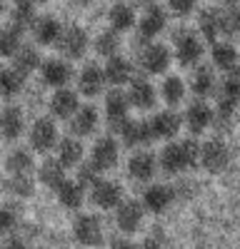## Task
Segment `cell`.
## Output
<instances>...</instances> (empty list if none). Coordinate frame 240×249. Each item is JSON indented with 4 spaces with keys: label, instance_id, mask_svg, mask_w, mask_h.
<instances>
[{
    "label": "cell",
    "instance_id": "cell-1",
    "mask_svg": "<svg viewBox=\"0 0 240 249\" xmlns=\"http://www.w3.org/2000/svg\"><path fill=\"white\" fill-rule=\"evenodd\" d=\"M200 160V144L193 140H183V142H173L160 152V167L168 175H178L188 167H195Z\"/></svg>",
    "mask_w": 240,
    "mask_h": 249
},
{
    "label": "cell",
    "instance_id": "cell-2",
    "mask_svg": "<svg viewBox=\"0 0 240 249\" xmlns=\"http://www.w3.org/2000/svg\"><path fill=\"white\" fill-rule=\"evenodd\" d=\"M175 57L180 60V65H195L203 57V43L195 33H178L175 35Z\"/></svg>",
    "mask_w": 240,
    "mask_h": 249
},
{
    "label": "cell",
    "instance_id": "cell-3",
    "mask_svg": "<svg viewBox=\"0 0 240 249\" xmlns=\"http://www.w3.org/2000/svg\"><path fill=\"white\" fill-rule=\"evenodd\" d=\"M55 48H60V53H63L65 57H70V60L83 57L85 50H88V35H85V30L73 25V28L60 33V40L55 43Z\"/></svg>",
    "mask_w": 240,
    "mask_h": 249
},
{
    "label": "cell",
    "instance_id": "cell-4",
    "mask_svg": "<svg viewBox=\"0 0 240 249\" xmlns=\"http://www.w3.org/2000/svg\"><path fill=\"white\" fill-rule=\"evenodd\" d=\"M208 172H223L228 167V162H230V152L225 144H220V142H205L203 147H200V160H198Z\"/></svg>",
    "mask_w": 240,
    "mask_h": 249
},
{
    "label": "cell",
    "instance_id": "cell-5",
    "mask_svg": "<svg viewBox=\"0 0 240 249\" xmlns=\"http://www.w3.org/2000/svg\"><path fill=\"white\" fill-rule=\"evenodd\" d=\"M240 102V72H230L223 82H220V117H230L235 105Z\"/></svg>",
    "mask_w": 240,
    "mask_h": 249
},
{
    "label": "cell",
    "instance_id": "cell-6",
    "mask_svg": "<svg viewBox=\"0 0 240 249\" xmlns=\"http://www.w3.org/2000/svg\"><path fill=\"white\" fill-rule=\"evenodd\" d=\"M120 197H123V190L115 182H108V179H95L93 190H90V199L100 210H113V207H118Z\"/></svg>",
    "mask_w": 240,
    "mask_h": 249
},
{
    "label": "cell",
    "instance_id": "cell-7",
    "mask_svg": "<svg viewBox=\"0 0 240 249\" xmlns=\"http://www.w3.org/2000/svg\"><path fill=\"white\" fill-rule=\"evenodd\" d=\"M73 232H75V239L85 247H98L103 242V227H100V222L93 214L78 217L75 224H73Z\"/></svg>",
    "mask_w": 240,
    "mask_h": 249
},
{
    "label": "cell",
    "instance_id": "cell-8",
    "mask_svg": "<svg viewBox=\"0 0 240 249\" xmlns=\"http://www.w3.org/2000/svg\"><path fill=\"white\" fill-rule=\"evenodd\" d=\"M115 162H118V144H115V140L113 137L98 140L95 147H93V157H90L93 170L95 172L110 170V167H115Z\"/></svg>",
    "mask_w": 240,
    "mask_h": 249
},
{
    "label": "cell",
    "instance_id": "cell-9",
    "mask_svg": "<svg viewBox=\"0 0 240 249\" xmlns=\"http://www.w3.org/2000/svg\"><path fill=\"white\" fill-rule=\"evenodd\" d=\"M128 107H130V100L120 90H113L105 97V115H108V122H110L113 130L123 127V122L128 120Z\"/></svg>",
    "mask_w": 240,
    "mask_h": 249
},
{
    "label": "cell",
    "instance_id": "cell-10",
    "mask_svg": "<svg viewBox=\"0 0 240 249\" xmlns=\"http://www.w3.org/2000/svg\"><path fill=\"white\" fill-rule=\"evenodd\" d=\"M140 65L153 75L165 72L168 65H170V50L165 45H160V43H153L143 50V55H140Z\"/></svg>",
    "mask_w": 240,
    "mask_h": 249
},
{
    "label": "cell",
    "instance_id": "cell-11",
    "mask_svg": "<svg viewBox=\"0 0 240 249\" xmlns=\"http://www.w3.org/2000/svg\"><path fill=\"white\" fill-rule=\"evenodd\" d=\"M115 224L120 232H135L140 230V224H143V207L140 202H123L118 207V214H115Z\"/></svg>",
    "mask_w": 240,
    "mask_h": 249
},
{
    "label": "cell",
    "instance_id": "cell-12",
    "mask_svg": "<svg viewBox=\"0 0 240 249\" xmlns=\"http://www.w3.org/2000/svg\"><path fill=\"white\" fill-rule=\"evenodd\" d=\"M30 142L38 152H48L50 147H55L58 142V130L55 124L45 117H40L35 124H33V132H30Z\"/></svg>",
    "mask_w": 240,
    "mask_h": 249
},
{
    "label": "cell",
    "instance_id": "cell-13",
    "mask_svg": "<svg viewBox=\"0 0 240 249\" xmlns=\"http://www.w3.org/2000/svg\"><path fill=\"white\" fill-rule=\"evenodd\" d=\"M168 25V15H165V10L160 8V5H150L148 10H145V15L140 18V37H145V40H150V37H155V35H160L163 33V28Z\"/></svg>",
    "mask_w": 240,
    "mask_h": 249
},
{
    "label": "cell",
    "instance_id": "cell-14",
    "mask_svg": "<svg viewBox=\"0 0 240 249\" xmlns=\"http://www.w3.org/2000/svg\"><path fill=\"white\" fill-rule=\"evenodd\" d=\"M175 190L173 187H168V184H155V187H150V190L145 192V197H143V204L148 207L150 212H155V214H160V212H165L168 207L175 202Z\"/></svg>",
    "mask_w": 240,
    "mask_h": 249
},
{
    "label": "cell",
    "instance_id": "cell-15",
    "mask_svg": "<svg viewBox=\"0 0 240 249\" xmlns=\"http://www.w3.org/2000/svg\"><path fill=\"white\" fill-rule=\"evenodd\" d=\"M120 135H123V142L128 147H138V144H148L153 140L150 124L140 122V120H125L123 127H120Z\"/></svg>",
    "mask_w": 240,
    "mask_h": 249
},
{
    "label": "cell",
    "instance_id": "cell-16",
    "mask_svg": "<svg viewBox=\"0 0 240 249\" xmlns=\"http://www.w3.org/2000/svg\"><path fill=\"white\" fill-rule=\"evenodd\" d=\"M155 157L150 155V152H138V155H133L130 157V162H128V172H130V177L135 179V182H148V179H153V175H155Z\"/></svg>",
    "mask_w": 240,
    "mask_h": 249
},
{
    "label": "cell",
    "instance_id": "cell-17",
    "mask_svg": "<svg viewBox=\"0 0 240 249\" xmlns=\"http://www.w3.org/2000/svg\"><path fill=\"white\" fill-rule=\"evenodd\" d=\"M70 75H73V70H70L68 62H63V60H48L45 65H43V82H45V85H50V88L68 85Z\"/></svg>",
    "mask_w": 240,
    "mask_h": 249
},
{
    "label": "cell",
    "instance_id": "cell-18",
    "mask_svg": "<svg viewBox=\"0 0 240 249\" xmlns=\"http://www.w3.org/2000/svg\"><path fill=\"white\" fill-rule=\"evenodd\" d=\"M150 124V132H153V137H173V135H178V130H180V117L175 115V112H170V110H165V112H158L155 117H153V122H148Z\"/></svg>",
    "mask_w": 240,
    "mask_h": 249
},
{
    "label": "cell",
    "instance_id": "cell-19",
    "mask_svg": "<svg viewBox=\"0 0 240 249\" xmlns=\"http://www.w3.org/2000/svg\"><path fill=\"white\" fill-rule=\"evenodd\" d=\"M33 30H35V40L40 45H55L60 40V33H63V25L55 18H40L35 20Z\"/></svg>",
    "mask_w": 240,
    "mask_h": 249
},
{
    "label": "cell",
    "instance_id": "cell-20",
    "mask_svg": "<svg viewBox=\"0 0 240 249\" xmlns=\"http://www.w3.org/2000/svg\"><path fill=\"white\" fill-rule=\"evenodd\" d=\"M78 107H80L78 95L70 92V90H63V88H60L50 100V110H53L55 117H70V115L78 112Z\"/></svg>",
    "mask_w": 240,
    "mask_h": 249
},
{
    "label": "cell",
    "instance_id": "cell-21",
    "mask_svg": "<svg viewBox=\"0 0 240 249\" xmlns=\"http://www.w3.org/2000/svg\"><path fill=\"white\" fill-rule=\"evenodd\" d=\"M23 132V112L20 107H5L0 112V135L5 140H15Z\"/></svg>",
    "mask_w": 240,
    "mask_h": 249
},
{
    "label": "cell",
    "instance_id": "cell-22",
    "mask_svg": "<svg viewBox=\"0 0 240 249\" xmlns=\"http://www.w3.org/2000/svg\"><path fill=\"white\" fill-rule=\"evenodd\" d=\"M128 100L140 110H150L155 105V90H153V85L148 80H133Z\"/></svg>",
    "mask_w": 240,
    "mask_h": 249
},
{
    "label": "cell",
    "instance_id": "cell-23",
    "mask_svg": "<svg viewBox=\"0 0 240 249\" xmlns=\"http://www.w3.org/2000/svg\"><path fill=\"white\" fill-rule=\"evenodd\" d=\"M185 122H188V127L198 135V132H203L208 124L213 122V110L205 105V102H193V105L188 107Z\"/></svg>",
    "mask_w": 240,
    "mask_h": 249
},
{
    "label": "cell",
    "instance_id": "cell-24",
    "mask_svg": "<svg viewBox=\"0 0 240 249\" xmlns=\"http://www.w3.org/2000/svg\"><path fill=\"white\" fill-rule=\"evenodd\" d=\"M108 18H110V25H113L115 33H125V30H130L135 25V10L128 3H115L110 8Z\"/></svg>",
    "mask_w": 240,
    "mask_h": 249
},
{
    "label": "cell",
    "instance_id": "cell-25",
    "mask_svg": "<svg viewBox=\"0 0 240 249\" xmlns=\"http://www.w3.org/2000/svg\"><path fill=\"white\" fill-rule=\"evenodd\" d=\"M133 77V65L123 57H110V62L105 65V80L110 85H125Z\"/></svg>",
    "mask_w": 240,
    "mask_h": 249
},
{
    "label": "cell",
    "instance_id": "cell-26",
    "mask_svg": "<svg viewBox=\"0 0 240 249\" xmlns=\"http://www.w3.org/2000/svg\"><path fill=\"white\" fill-rule=\"evenodd\" d=\"M95 124H98V110L95 107H78L70 130H73V135L85 137V135H90L95 130Z\"/></svg>",
    "mask_w": 240,
    "mask_h": 249
},
{
    "label": "cell",
    "instance_id": "cell-27",
    "mask_svg": "<svg viewBox=\"0 0 240 249\" xmlns=\"http://www.w3.org/2000/svg\"><path fill=\"white\" fill-rule=\"evenodd\" d=\"M105 85V72L98 65H88L83 72H80V92L85 95H98Z\"/></svg>",
    "mask_w": 240,
    "mask_h": 249
},
{
    "label": "cell",
    "instance_id": "cell-28",
    "mask_svg": "<svg viewBox=\"0 0 240 249\" xmlns=\"http://www.w3.org/2000/svg\"><path fill=\"white\" fill-rule=\"evenodd\" d=\"M213 65L225 70V72H233L235 65H238V50L230 45V43H215L213 48Z\"/></svg>",
    "mask_w": 240,
    "mask_h": 249
},
{
    "label": "cell",
    "instance_id": "cell-29",
    "mask_svg": "<svg viewBox=\"0 0 240 249\" xmlns=\"http://www.w3.org/2000/svg\"><path fill=\"white\" fill-rule=\"evenodd\" d=\"M83 160V144L78 140H63L58 144V162L63 167H75Z\"/></svg>",
    "mask_w": 240,
    "mask_h": 249
},
{
    "label": "cell",
    "instance_id": "cell-30",
    "mask_svg": "<svg viewBox=\"0 0 240 249\" xmlns=\"http://www.w3.org/2000/svg\"><path fill=\"white\" fill-rule=\"evenodd\" d=\"M58 202L68 207V210H78L80 204H83V187H80L78 182H63L58 187Z\"/></svg>",
    "mask_w": 240,
    "mask_h": 249
},
{
    "label": "cell",
    "instance_id": "cell-31",
    "mask_svg": "<svg viewBox=\"0 0 240 249\" xmlns=\"http://www.w3.org/2000/svg\"><path fill=\"white\" fill-rule=\"evenodd\" d=\"M13 57H15V72H20V75H28L40 65V55L30 45H20V50Z\"/></svg>",
    "mask_w": 240,
    "mask_h": 249
},
{
    "label": "cell",
    "instance_id": "cell-32",
    "mask_svg": "<svg viewBox=\"0 0 240 249\" xmlns=\"http://www.w3.org/2000/svg\"><path fill=\"white\" fill-rule=\"evenodd\" d=\"M35 8H33V0H23V3H15V10H13V28L23 33L25 28L35 25Z\"/></svg>",
    "mask_w": 240,
    "mask_h": 249
},
{
    "label": "cell",
    "instance_id": "cell-33",
    "mask_svg": "<svg viewBox=\"0 0 240 249\" xmlns=\"http://www.w3.org/2000/svg\"><path fill=\"white\" fill-rule=\"evenodd\" d=\"M40 182L48 184V187H53V190H58V187L65 182V167H63L58 160L43 162V167H40Z\"/></svg>",
    "mask_w": 240,
    "mask_h": 249
},
{
    "label": "cell",
    "instance_id": "cell-34",
    "mask_svg": "<svg viewBox=\"0 0 240 249\" xmlns=\"http://www.w3.org/2000/svg\"><path fill=\"white\" fill-rule=\"evenodd\" d=\"M213 90H215V75H213V70L205 68V65H200L195 70V75H193V92L200 95V97H208Z\"/></svg>",
    "mask_w": 240,
    "mask_h": 249
},
{
    "label": "cell",
    "instance_id": "cell-35",
    "mask_svg": "<svg viewBox=\"0 0 240 249\" xmlns=\"http://www.w3.org/2000/svg\"><path fill=\"white\" fill-rule=\"evenodd\" d=\"M223 25H230V20H225L218 10H208V13L200 15V30L205 33L208 40H215V35L220 33V28H223Z\"/></svg>",
    "mask_w": 240,
    "mask_h": 249
},
{
    "label": "cell",
    "instance_id": "cell-36",
    "mask_svg": "<svg viewBox=\"0 0 240 249\" xmlns=\"http://www.w3.org/2000/svg\"><path fill=\"white\" fill-rule=\"evenodd\" d=\"M8 172L10 175H30L33 172V157L25 150H15L8 155Z\"/></svg>",
    "mask_w": 240,
    "mask_h": 249
},
{
    "label": "cell",
    "instance_id": "cell-37",
    "mask_svg": "<svg viewBox=\"0 0 240 249\" xmlns=\"http://www.w3.org/2000/svg\"><path fill=\"white\" fill-rule=\"evenodd\" d=\"M23 33L15 30V28H5V30H0V55L3 57H10L20 50V45H23Z\"/></svg>",
    "mask_w": 240,
    "mask_h": 249
},
{
    "label": "cell",
    "instance_id": "cell-38",
    "mask_svg": "<svg viewBox=\"0 0 240 249\" xmlns=\"http://www.w3.org/2000/svg\"><path fill=\"white\" fill-rule=\"evenodd\" d=\"M23 88V75L15 70H0V95L3 97H13Z\"/></svg>",
    "mask_w": 240,
    "mask_h": 249
},
{
    "label": "cell",
    "instance_id": "cell-39",
    "mask_svg": "<svg viewBox=\"0 0 240 249\" xmlns=\"http://www.w3.org/2000/svg\"><path fill=\"white\" fill-rule=\"evenodd\" d=\"M183 97H185V82L180 77H168L163 82V100L168 105H178Z\"/></svg>",
    "mask_w": 240,
    "mask_h": 249
},
{
    "label": "cell",
    "instance_id": "cell-40",
    "mask_svg": "<svg viewBox=\"0 0 240 249\" xmlns=\"http://www.w3.org/2000/svg\"><path fill=\"white\" fill-rule=\"evenodd\" d=\"M118 48H120V37H118V33H115V30L100 33V35H98V40H95V50H98L100 55H105V57H115Z\"/></svg>",
    "mask_w": 240,
    "mask_h": 249
},
{
    "label": "cell",
    "instance_id": "cell-41",
    "mask_svg": "<svg viewBox=\"0 0 240 249\" xmlns=\"http://www.w3.org/2000/svg\"><path fill=\"white\" fill-rule=\"evenodd\" d=\"M8 190L18 197H30L35 192V187H33V177L30 175H10L8 179Z\"/></svg>",
    "mask_w": 240,
    "mask_h": 249
},
{
    "label": "cell",
    "instance_id": "cell-42",
    "mask_svg": "<svg viewBox=\"0 0 240 249\" xmlns=\"http://www.w3.org/2000/svg\"><path fill=\"white\" fill-rule=\"evenodd\" d=\"M168 5H170V10L175 15L185 18V15H190L195 10V0H168Z\"/></svg>",
    "mask_w": 240,
    "mask_h": 249
},
{
    "label": "cell",
    "instance_id": "cell-43",
    "mask_svg": "<svg viewBox=\"0 0 240 249\" xmlns=\"http://www.w3.org/2000/svg\"><path fill=\"white\" fill-rule=\"evenodd\" d=\"M98 172L93 170V164H83V167H80V172H78V184L80 187H93L95 184V177Z\"/></svg>",
    "mask_w": 240,
    "mask_h": 249
},
{
    "label": "cell",
    "instance_id": "cell-44",
    "mask_svg": "<svg viewBox=\"0 0 240 249\" xmlns=\"http://www.w3.org/2000/svg\"><path fill=\"white\" fill-rule=\"evenodd\" d=\"M13 227H15V212L8 207H0V234L10 232Z\"/></svg>",
    "mask_w": 240,
    "mask_h": 249
},
{
    "label": "cell",
    "instance_id": "cell-45",
    "mask_svg": "<svg viewBox=\"0 0 240 249\" xmlns=\"http://www.w3.org/2000/svg\"><path fill=\"white\" fill-rule=\"evenodd\" d=\"M140 249H165V234H163V232H153V234H148Z\"/></svg>",
    "mask_w": 240,
    "mask_h": 249
},
{
    "label": "cell",
    "instance_id": "cell-46",
    "mask_svg": "<svg viewBox=\"0 0 240 249\" xmlns=\"http://www.w3.org/2000/svg\"><path fill=\"white\" fill-rule=\"evenodd\" d=\"M110 249H140V247L133 244V242H128V239H118V242H113Z\"/></svg>",
    "mask_w": 240,
    "mask_h": 249
},
{
    "label": "cell",
    "instance_id": "cell-47",
    "mask_svg": "<svg viewBox=\"0 0 240 249\" xmlns=\"http://www.w3.org/2000/svg\"><path fill=\"white\" fill-rule=\"evenodd\" d=\"M3 249H30V247L23 244V242H18V239H10L8 244H3Z\"/></svg>",
    "mask_w": 240,
    "mask_h": 249
},
{
    "label": "cell",
    "instance_id": "cell-48",
    "mask_svg": "<svg viewBox=\"0 0 240 249\" xmlns=\"http://www.w3.org/2000/svg\"><path fill=\"white\" fill-rule=\"evenodd\" d=\"M135 3H138V5H148V8H150V5H155V3H158V0H135Z\"/></svg>",
    "mask_w": 240,
    "mask_h": 249
},
{
    "label": "cell",
    "instance_id": "cell-49",
    "mask_svg": "<svg viewBox=\"0 0 240 249\" xmlns=\"http://www.w3.org/2000/svg\"><path fill=\"white\" fill-rule=\"evenodd\" d=\"M35 3H48V0H35Z\"/></svg>",
    "mask_w": 240,
    "mask_h": 249
},
{
    "label": "cell",
    "instance_id": "cell-50",
    "mask_svg": "<svg viewBox=\"0 0 240 249\" xmlns=\"http://www.w3.org/2000/svg\"><path fill=\"white\" fill-rule=\"evenodd\" d=\"M0 10H3V0H0Z\"/></svg>",
    "mask_w": 240,
    "mask_h": 249
},
{
    "label": "cell",
    "instance_id": "cell-51",
    "mask_svg": "<svg viewBox=\"0 0 240 249\" xmlns=\"http://www.w3.org/2000/svg\"><path fill=\"white\" fill-rule=\"evenodd\" d=\"M15 3H23V0H15Z\"/></svg>",
    "mask_w": 240,
    "mask_h": 249
}]
</instances>
